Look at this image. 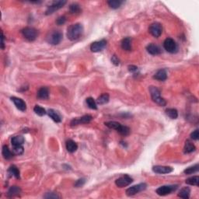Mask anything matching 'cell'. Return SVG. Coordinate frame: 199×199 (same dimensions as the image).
<instances>
[{
  "mask_svg": "<svg viewBox=\"0 0 199 199\" xmlns=\"http://www.w3.org/2000/svg\"><path fill=\"white\" fill-rule=\"evenodd\" d=\"M190 193H191V190L189 188H182L181 191L178 193V197H182V198L185 199H188L189 197H190Z\"/></svg>",
  "mask_w": 199,
  "mask_h": 199,
  "instance_id": "484cf974",
  "label": "cell"
},
{
  "mask_svg": "<svg viewBox=\"0 0 199 199\" xmlns=\"http://www.w3.org/2000/svg\"><path fill=\"white\" fill-rule=\"evenodd\" d=\"M198 168H199L198 164H196L194 165V166H190V167L187 168L186 170H185L184 173H185V174H194V173H196V172L198 171Z\"/></svg>",
  "mask_w": 199,
  "mask_h": 199,
  "instance_id": "836d02e7",
  "label": "cell"
},
{
  "mask_svg": "<svg viewBox=\"0 0 199 199\" xmlns=\"http://www.w3.org/2000/svg\"><path fill=\"white\" fill-rule=\"evenodd\" d=\"M146 187H147V185L145 183H141V184H139L137 185L132 186L128 188V189H127L126 194L128 196H133L136 194L139 193V192L146 190Z\"/></svg>",
  "mask_w": 199,
  "mask_h": 199,
  "instance_id": "52a82bcc",
  "label": "cell"
},
{
  "mask_svg": "<svg viewBox=\"0 0 199 199\" xmlns=\"http://www.w3.org/2000/svg\"><path fill=\"white\" fill-rule=\"evenodd\" d=\"M85 183H86V179H84V178L79 179L78 181H76V182H75V188H81V187H82L85 185Z\"/></svg>",
  "mask_w": 199,
  "mask_h": 199,
  "instance_id": "ab89813d",
  "label": "cell"
},
{
  "mask_svg": "<svg viewBox=\"0 0 199 199\" xmlns=\"http://www.w3.org/2000/svg\"><path fill=\"white\" fill-rule=\"evenodd\" d=\"M13 152L10 151L7 146H3L2 147V156L6 159H10L13 158Z\"/></svg>",
  "mask_w": 199,
  "mask_h": 199,
  "instance_id": "603a6c76",
  "label": "cell"
},
{
  "mask_svg": "<svg viewBox=\"0 0 199 199\" xmlns=\"http://www.w3.org/2000/svg\"><path fill=\"white\" fill-rule=\"evenodd\" d=\"M21 193V189L18 186H12L7 192V196L9 197H13L19 195Z\"/></svg>",
  "mask_w": 199,
  "mask_h": 199,
  "instance_id": "d6986e66",
  "label": "cell"
},
{
  "mask_svg": "<svg viewBox=\"0 0 199 199\" xmlns=\"http://www.w3.org/2000/svg\"><path fill=\"white\" fill-rule=\"evenodd\" d=\"M153 78L156 80L159 81H164L167 79V73L165 69H160L157 71L156 73L154 75Z\"/></svg>",
  "mask_w": 199,
  "mask_h": 199,
  "instance_id": "ac0fdd59",
  "label": "cell"
},
{
  "mask_svg": "<svg viewBox=\"0 0 199 199\" xmlns=\"http://www.w3.org/2000/svg\"><path fill=\"white\" fill-rule=\"evenodd\" d=\"M133 182V179L128 175H124L122 177L117 178L115 181V185L118 188H124V187L128 186Z\"/></svg>",
  "mask_w": 199,
  "mask_h": 199,
  "instance_id": "ba28073f",
  "label": "cell"
},
{
  "mask_svg": "<svg viewBox=\"0 0 199 199\" xmlns=\"http://www.w3.org/2000/svg\"><path fill=\"white\" fill-rule=\"evenodd\" d=\"M66 22V17H65V16H61V17H59L56 20V24L59 26L63 25V24H65V23Z\"/></svg>",
  "mask_w": 199,
  "mask_h": 199,
  "instance_id": "f35d334b",
  "label": "cell"
},
{
  "mask_svg": "<svg viewBox=\"0 0 199 199\" xmlns=\"http://www.w3.org/2000/svg\"><path fill=\"white\" fill-rule=\"evenodd\" d=\"M37 96L39 99L41 100H47L49 97V90L47 87L40 88L37 93Z\"/></svg>",
  "mask_w": 199,
  "mask_h": 199,
  "instance_id": "2e32d148",
  "label": "cell"
},
{
  "mask_svg": "<svg viewBox=\"0 0 199 199\" xmlns=\"http://www.w3.org/2000/svg\"><path fill=\"white\" fill-rule=\"evenodd\" d=\"M121 48L124 51H131L132 50V39L130 37H125L121 41Z\"/></svg>",
  "mask_w": 199,
  "mask_h": 199,
  "instance_id": "ffe728a7",
  "label": "cell"
},
{
  "mask_svg": "<svg viewBox=\"0 0 199 199\" xmlns=\"http://www.w3.org/2000/svg\"><path fill=\"white\" fill-rule=\"evenodd\" d=\"M78 149V145L74 142L73 140H68L66 142V149L70 153H73V152H75V151Z\"/></svg>",
  "mask_w": 199,
  "mask_h": 199,
  "instance_id": "e0dca14e",
  "label": "cell"
},
{
  "mask_svg": "<svg viewBox=\"0 0 199 199\" xmlns=\"http://www.w3.org/2000/svg\"><path fill=\"white\" fill-rule=\"evenodd\" d=\"M105 125L109 128L114 129L117 131V129L120 127L121 124L119 122H117V121H108V122H105Z\"/></svg>",
  "mask_w": 199,
  "mask_h": 199,
  "instance_id": "d590c367",
  "label": "cell"
},
{
  "mask_svg": "<svg viewBox=\"0 0 199 199\" xmlns=\"http://www.w3.org/2000/svg\"><path fill=\"white\" fill-rule=\"evenodd\" d=\"M199 137V133H198V130L196 129L195 131H194L191 134V138L194 140H197Z\"/></svg>",
  "mask_w": 199,
  "mask_h": 199,
  "instance_id": "60d3db41",
  "label": "cell"
},
{
  "mask_svg": "<svg viewBox=\"0 0 199 199\" xmlns=\"http://www.w3.org/2000/svg\"><path fill=\"white\" fill-rule=\"evenodd\" d=\"M199 183V177L198 176H194L186 180V184L189 185H193V186L198 187Z\"/></svg>",
  "mask_w": 199,
  "mask_h": 199,
  "instance_id": "f1b7e54d",
  "label": "cell"
},
{
  "mask_svg": "<svg viewBox=\"0 0 199 199\" xmlns=\"http://www.w3.org/2000/svg\"><path fill=\"white\" fill-rule=\"evenodd\" d=\"M62 37H63V34L61 31L53 30L48 34L46 37V40L49 44H52V45H57V44H60L61 41L62 40Z\"/></svg>",
  "mask_w": 199,
  "mask_h": 199,
  "instance_id": "3957f363",
  "label": "cell"
},
{
  "mask_svg": "<svg viewBox=\"0 0 199 199\" xmlns=\"http://www.w3.org/2000/svg\"><path fill=\"white\" fill-rule=\"evenodd\" d=\"M111 62L114 66H118L119 63H120V61H119L118 58L115 55H114L111 58Z\"/></svg>",
  "mask_w": 199,
  "mask_h": 199,
  "instance_id": "b9f144b4",
  "label": "cell"
},
{
  "mask_svg": "<svg viewBox=\"0 0 199 199\" xmlns=\"http://www.w3.org/2000/svg\"><path fill=\"white\" fill-rule=\"evenodd\" d=\"M107 45V40H101L98 41H95L90 45V50L92 52H99L101 51L104 49Z\"/></svg>",
  "mask_w": 199,
  "mask_h": 199,
  "instance_id": "7c38bea8",
  "label": "cell"
},
{
  "mask_svg": "<svg viewBox=\"0 0 199 199\" xmlns=\"http://www.w3.org/2000/svg\"><path fill=\"white\" fill-rule=\"evenodd\" d=\"M177 188V185H164V186H161L159 188H157L156 192L158 195L165 196L171 194L172 192L176 191Z\"/></svg>",
  "mask_w": 199,
  "mask_h": 199,
  "instance_id": "8992f818",
  "label": "cell"
},
{
  "mask_svg": "<svg viewBox=\"0 0 199 199\" xmlns=\"http://www.w3.org/2000/svg\"><path fill=\"white\" fill-rule=\"evenodd\" d=\"M108 4L109 5V6L112 9H118L120 6H121L122 2L121 1H119V0H110L108 1Z\"/></svg>",
  "mask_w": 199,
  "mask_h": 199,
  "instance_id": "1f68e13d",
  "label": "cell"
},
{
  "mask_svg": "<svg viewBox=\"0 0 199 199\" xmlns=\"http://www.w3.org/2000/svg\"><path fill=\"white\" fill-rule=\"evenodd\" d=\"M163 47H164V49L169 53L174 54L178 51V46H177V43L175 42V40L174 39L170 38V37L166 38L164 40Z\"/></svg>",
  "mask_w": 199,
  "mask_h": 199,
  "instance_id": "5b68a950",
  "label": "cell"
},
{
  "mask_svg": "<svg viewBox=\"0 0 199 199\" xmlns=\"http://www.w3.org/2000/svg\"><path fill=\"white\" fill-rule=\"evenodd\" d=\"M109 100H110L109 94H108V93H104V94L101 95L98 98H97V103L98 104L102 105V104H107V103L109 102Z\"/></svg>",
  "mask_w": 199,
  "mask_h": 199,
  "instance_id": "4316f807",
  "label": "cell"
},
{
  "mask_svg": "<svg viewBox=\"0 0 199 199\" xmlns=\"http://www.w3.org/2000/svg\"><path fill=\"white\" fill-rule=\"evenodd\" d=\"M146 50L152 55H158L161 53V49L159 46L154 44H149L146 47Z\"/></svg>",
  "mask_w": 199,
  "mask_h": 199,
  "instance_id": "9a60e30c",
  "label": "cell"
},
{
  "mask_svg": "<svg viewBox=\"0 0 199 199\" xmlns=\"http://www.w3.org/2000/svg\"><path fill=\"white\" fill-rule=\"evenodd\" d=\"M83 33V27L81 24H72L68 28L67 37L70 40H78Z\"/></svg>",
  "mask_w": 199,
  "mask_h": 199,
  "instance_id": "6da1fadb",
  "label": "cell"
},
{
  "mask_svg": "<svg viewBox=\"0 0 199 199\" xmlns=\"http://www.w3.org/2000/svg\"><path fill=\"white\" fill-rule=\"evenodd\" d=\"M149 31L152 35L155 37H159L163 32V27L162 25L159 23H153L150 25L149 28Z\"/></svg>",
  "mask_w": 199,
  "mask_h": 199,
  "instance_id": "30bf717a",
  "label": "cell"
},
{
  "mask_svg": "<svg viewBox=\"0 0 199 199\" xmlns=\"http://www.w3.org/2000/svg\"><path fill=\"white\" fill-rule=\"evenodd\" d=\"M11 101L15 104V106L17 107V109H19L21 111H25L26 110H27V104H26V103L23 101L22 99L13 97H11Z\"/></svg>",
  "mask_w": 199,
  "mask_h": 199,
  "instance_id": "5bb4252c",
  "label": "cell"
},
{
  "mask_svg": "<svg viewBox=\"0 0 199 199\" xmlns=\"http://www.w3.org/2000/svg\"><path fill=\"white\" fill-rule=\"evenodd\" d=\"M24 147L23 146H13V152L15 155H22L24 153Z\"/></svg>",
  "mask_w": 199,
  "mask_h": 199,
  "instance_id": "8d00e7d4",
  "label": "cell"
},
{
  "mask_svg": "<svg viewBox=\"0 0 199 199\" xmlns=\"http://www.w3.org/2000/svg\"><path fill=\"white\" fill-rule=\"evenodd\" d=\"M8 173L11 176H13L14 177H16L17 179L20 178V170H19V169L17 168L15 165H12V166L9 167V170H8Z\"/></svg>",
  "mask_w": 199,
  "mask_h": 199,
  "instance_id": "d4e9b609",
  "label": "cell"
},
{
  "mask_svg": "<svg viewBox=\"0 0 199 199\" xmlns=\"http://www.w3.org/2000/svg\"><path fill=\"white\" fill-rule=\"evenodd\" d=\"M166 114L171 119H177L178 117V112L174 108H168L166 110Z\"/></svg>",
  "mask_w": 199,
  "mask_h": 199,
  "instance_id": "83f0119b",
  "label": "cell"
},
{
  "mask_svg": "<svg viewBox=\"0 0 199 199\" xmlns=\"http://www.w3.org/2000/svg\"><path fill=\"white\" fill-rule=\"evenodd\" d=\"M185 149V153H191L192 152L195 151L196 147L191 142H190L189 140H187L186 143H185V149Z\"/></svg>",
  "mask_w": 199,
  "mask_h": 199,
  "instance_id": "cb8c5ba5",
  "label": "cell"
},
{
  "mask_svg": "<svg viewBox=\"0 0 199 199\" xmlns=\"http://www.w3.org/2000/svg\"><path fill=\"white\" fill-rule=\"evenodd\" d=\"M44 197L45 198H59V196L56 193H53V192H48V193H46L45 195L44 196Z\"/></svg>",
  "mask_w": 199,
  "mask_h": 199,
  "instance_id": "74e56055",
  "label": "cell"
},
{
  "mask_svg": "<svg viewBox=\"0 0 199 199\" xmlns=\"http://www.w3.org/2000/svg\"><path fill=\"white\" fill-rule=\"evenodd\" d=\"M69 11L72 14H77L81 12L80 6L77 3H72L69 6Z\"/></svg>",
  "mask_w": 199,
  "mask_h": 199,
  "instance_id": "4dcf8cb0",
  "label": "cell"
},
{
  "mask_svg": "<svg viewBox=\"0 0 199 199\" xmlns=\"http://www.w3.org/2000/svg\"><path fill=\"white\" fill-rule=\"evenodd\" d=\"M86 104H87L88 107H89L90 109H93V110L97 109V102H96L95 100L93 98H92V97H88V98H86Z\"/></svg>",
  "mask_w": 199,
  "mask_h": 199,
  "instance_id": "d6a6232c",
  "label": "cell"
},
{
  "mask_svg": "<svg viewBox=\"0 0 199 199\" xmlns=\"http://www.w3.org/2000/svg\"><path fill=\"white\" fill-rule=\"evenodd\" d=\"M128 70L130 72H136L138 70V67L135 66H128Z\"/></svg>",
  "mask_w": 199,
  "mask_h": 199,
  "instance_id": "7bdbcfd3",
  "label": "cell"
},
{
  "mask_svg": "<svg viewBox=\"0 0 199 199\" xmlns=\"http://www.w3.org/2000/svg\"><path fill=\"white\" fill-rule=\"evenodd\" d=\"M1 48L2 49H3L4 47H5V44H4V35H3V32H1Z\"/></svg>",
  "mask_w": 199,
  "mask_h": 199,
  "instance_id": "ee69618b",
  "label": "cell"
},
{
  "mask_svg": "<svg viewBox=\"0 0 199 199\" xmlns=\"http://www.w3.org/2000/svg\"><path fill=\"white\" fill-rule=\"evenodd\" d=\"M66 4V1H55L53 3L51 4V6H49L45 12L46 15H50L55 13V11L60 9Z\"/></svg>",
  "mask_w": 199,
  "mask_h": 199,
  "instance_id": "9c48e42d",
  "label": "cell"
},
{
  "mask_svg": "<svg viewBox=\"0 0 199 199\" xmlns=\"http://www.w3.org/2000/svg\"><path fill=\"white\" fill-rule=\"evenodd\" d=\"M34 111L35 112L36 114L39 115V116H44V115H45L46 113H47L44 108H41V107L38 106V105H36V106L34 107Z\"/></svg>",
  "mask_w": 199,
  "mask_h": 199,
  "instance_id": "e575fe53",
  "label": "cell"
},
{
  "mask_svg": "<svg viewBox=\"0 0 199 199\" xmlns=\"http://www.w3.org/2000/svg\"><path fill=\"white\" fill-rule=\"evenodd\" d=\"M93 120V117L91 115H84L81 117H79V118H74L72 121H71L70 124L71 126H76L80 124H87V123H90V121Z\"/></svg>",
  "mask_w": 199,
  "mask_h": 199,
  "instance_id": "8fae6325",
  "label": "cell"
},
{
  "mask_svg": "<svg viewBox=\"0 0 199 199\" xmlns=\"http://www.w3.org/2000/svg\"><path fill=\"white\" fill-rule=\"evenodd\" d=\"M21 32H22L23 36L29 41H34L36 40L37 35H38V32L35 28L30 27L24 28Z\"/></svg>",
  "mask_w": 199,
  "mask_h": 199,
  "instance_id": "277c9868",
  "label": "cell"
},
{
  "mask_svg": "<svg viewBox=\"0 0 199 199\" xmlns=\"http://www.w3.org/2000/svg\"><path fill=\"white\" fill-rule=\"evenodd\" d=\"M117 132L119 134H121V135H124V136H127V135H129L130 133V128L127 126H124V125H120L118 128L117 129Z\"/></svg>",
  "mask_w": 199,
  "mask_h": 199,
  "instance_id": "f546056e",
  "label": "cell"
},
{
  "mask_svg": "<svg viewBox=\"0 0 199 199\" xmlns=\"http://www.w3.org/2000/svg\"><path fill=\"white\" fill-rule=\"evenodd\" d=\"M24 138L21 135H17V136H15L12 139L11 143L13 146H23V144L24 143Z\"/></svg>",
  "mask_w": 199,
  "mask_h": 199,
  "instance_id": "44dd1931",
  "label": "cell"
},
{
  "mask_svg": "<svg viewBox=\"0 0 199 199\" xmlns=\"http://www.w3.org/2000/svg\"><path fill=\"white\" fill-rule=\"evenodd\" d=\"M174 169L170 166H155L152 167V171L156 174H170L173 172Z\"/></svg>",
  "mask_w": 199,
  "mask_h": 199,
  "instance_id": "4fadbf2b",
  "label": "cell"
},
{
  "mask_svg": "<svg viewBox=\"0 0 199 199\" xmlns=\"http://www.w3.org/2000/svg\"><path fill=\"white\" fill-rule=\"evenodd\" d=\"M48 114V116H49V117L55 121V122L60 123L61 121H62V118H61V117L59 115V114L57 113L56 111H55L54 110L52 109L49 110Z\"/></svg>",
  "mask_w": 199,
  "mask_h": 199,
  "instance_id": "7402d4cb",
  "label": "cell"
},
{
  "mask_svg": "<svg viewBox=\"0 0 199 199\" xmlns=\"http://www.w3.org/2000/svg\"><path fill=\"white\" fill-rule=\"evenodd\" d=\"M149 92L150 95H151L152 100L157 104L158 105L161 107L166 106V101H165L163 97H161V93L159 90L156 86H149Z\"/></svg>",
  "mask_w": 199,
  "mask_h": 199,
  "instance_id": "7a4b0ae2",
  "label": "cell"
}]
</instances>
